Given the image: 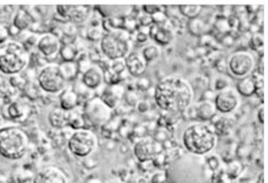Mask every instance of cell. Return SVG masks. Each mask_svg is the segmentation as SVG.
Listing matches in <instances>:
<instances>
[{"instance_id":"ab89813d","label":"cell","mask_w":268,"mask_h":183,"mask_svg":"<svg viewBox=\"0 0 268 183\" xmlns=\"http://www.w3.org/2000/svg\"><path fill=\"white\" fill-rule=\"evenodd\" d=\"M220 85H222V88H224V89H226V88H227V86H228V83H227V81L226 80V79L218 78V79L217 80V82H216V89L218 90V91H220Z\"/></svg>"},{"instance_id":"74e56055","label":"cell","mask_w":268,"mask_h":183,"mask_svg":"<svg viewBox=\"0 0 268 183\" xmlns=\"http://www.w3.org/2000/svg\"><path fill=\"white\" fill-rule=\"evenodd\" d=\"M93 35H95V36H94L93 40L102 39V37H103L102 31H100L99 29H93V30H91V31H89V33H88V36H89V38H90V39L93 37Z\"/></svg>"},{"instance_id":"83f0119b","label":"cell","mask_w":268,"mask_h":183,"mask_svg":"<svg viewBox=\"0 0 268 183\" xmlns=\"http://www.w3.org/2000/svg\"><path fill=\"white\" fill-rule=\"evenodd\" d=\"M103 29L107 31V33L118 31V30H123V28H122L123 21L120 20L119 18H116V17L106 18L105 20H103Z\"/></svg>"},{"instance_id":"ee69618b","label":"cell","mask_w":268,"mask_h":183,"mask_svg":"<svg viewBox=\"0 0 268 183\" xmlns=\"http://www.w3.org/2000/svg\"><path fill=\"white\" fill-rule=\"evenodd\" d=\"M2 126H3V119H2V117H1V115H0V130L3 128Z\"/></svg>"},{"instance_id":"f35d334b","label":"cell","mask_w":268,"mask_h":183,"mask_svg":"<svg viewBox=\"0 0 268 183\" xmlns=\"http://www.w3.org/2000/svg\"><path fill=\"white\" fill-rule=\"evenodd\" d=\"M264 114H265V110H264V105L261 104L260 107L258 109V120L260 124H264Z\"/></svg>"},{"instance_id":"d6986e66","label":"cell","mask_w":268,"mask_h":183,"mask_svg":"<svg viewBox=\"0 0 268 183\" xmlns=\"http://www.w3.org/2000/svg\"><path fill=\"white\" fill-rule=\"evenodd\" d=\"M73 113L70 111H64L62 108L53 109L48 115V121L51 127L55 129H63L70 126Z\"/></svg>"},{"instance_id":"4fadbf2b","label":"cell","mask_w":268,"mask_h":183,"mask_svg":"<svg viewBox=\"0 0 268 183\" xmlns=\"http://www.w3.org/2000/svg\"><path fill=\"white\" fill-rule=\"evenodd\" d=\"M239 98L237 93L231 88H226L218 92L215 98V107L216 110L220 113H230L238 106Z\"/></svg>"},{"instance_id":"277c9868","label":"cell","mask_w":268,"mask_h":183,"mask_svg":"<svg viewBox=\"0 0 268 183\" xmlns=\"http://www.w3.org/2000/svg\"><path fill=\"white\" fill-rule=\"evenodd\" d=\"M29 140L21 129L4 127L0 130V156L8 160H20L28 152Z\"/></svg>"},{"instance_id":"7c38bea8","label":"cell","mask_w":268,"mask_h":183,"mask_svg":"<svg viewBox=\"0 0 268 183\" xmlns=\"http://www.w3.org/2000/svg\"><path fill=\"white\" fill-rule=\"evenodd\" d=\"M161 151V146L151 138H143L135 144L134 154L141 163L153 161Z\"/></svg>"},{"instance_id":"6da1fadb","label":"cell","mask_w":268,"mask_h":183,"mask_svg":"<svg viewBox=\"0 0 268 183\" xmlns=\"http://www.w3.org/2000/svg\"><path fill=\"white\" fill-rule=\"evenodd\" d=\"M194 93L190 84L178 76H168L156 85L154 100L159 108L170 113L185 111Z\"/></svg>"},{"instance_id":"603a6c76","label":"cell","mask_w":268,"mask_h":183,"mask_svg":"<svg viewBox=\"0 0 268 183\" xmlns=\"http://www.w3.org/2000/svg\"><path fill=\"white\" fill-rule=\"evenodd\" d=\"M100 99L104 102L106 106H108L110 109H114L120 102L121 94H119V92L116 91V89L113 87L104 90Z\"/></svg>"},{"instance_id":"4dcf8cb0","label":"cell","mask_w":268,"mask_h":183,"mask_svg":"<svg viewBox=\"0 0 268 183\" xmlns=\"http://www.w3.org/2000/svg\"><path fill=\"white\" fill-rule=\"evenodd\" d=\"M227 174L234 180H236L238 177L241 175L243 172V166L242 164L239 163L237 161H233L227 165V168L225 169Z\"/></svg>"},{"instance_id":"5b68a950","label":"cell","mask_w":268,"mask_h":183,"mask_svg":"<svg viewBox=\"0 0 268 183\" xmlns=\"http://www.w3.org/2000/svg\"><path fill=\"white\" fill-rule=\"evenodd\" d=\"M199 159H181L168 172L167 181L170 183H206L208 174Z\"/></svg>"},{"instance_id":"9a60e30c","label":"cell","mask_w":268,"mask_h":183,"mask_svg":"<svg viewBox=\"0 0 268 183\" xmlns=\"http://www.w3.org/2000/svg\"><path fill=\"white\" fill-rule=\"evenodd\" d=\"M126 71L134 77H139L145 73L147 63L141 53L132 52L129 53L124 59Z\"/></svg>"},{"instance_id":"e0dca14e","label":"cell","mask_w":268,"mask_h":183,"mask_svg":"<svg viewBox=\"0 0 268 183\" xmlns=\"http://www.w3.org/2000/svg\"><path fill=\"white\" fill-rule=\"evenodd\" d=\"M103 79H104V75L102 68L96 65L87 68L82 75L83 84L87 88L92 90L98 89L102 85Z\"/></svg>"},{"instance_id":"8d00e7d4","label":"cell","mask_w":268,"mask_h":183,"mask_svg":"<svg viewBox=\"0 0 268 183\" xmlns=\"http://www.w3.org/2000/svg\"><path fill=\"white\" fill-rule=\"evenodd\" d=\"M144 10H145V13L149 16H153L155 14L161 12V6H158V5H145L144 7Z\"/></svg>"},{"instance_id":"52a82bcc","label":"cell","mask_w":268,"mask_h":183,"mask_svg":"<svg viewBox=\"0 0 268 183\" xmlns=\"http://www.w3.org/2000/svg\"><path fill=\"white\" fill-rule=\"evenodd\" d=\"M37 81L43 91L49 94H59L65 89L68 79L61 65L48 64L39 72Z\"/></svg>"},{"instance_id":"484cf974","label":"cell","mask_w":268,"mask_h":183,"mask_svg":"<svg viewBox=\"0 0 268 183\" xmlns=\"http://www.w3.org/2000/svg\"><path fill=\"white\" fill-rule=\"evenodd\" d=\"M142 56L144 57L146 63H150L157 61L161 56V50L156 44H149L143 49Z\"/></svg>"},{"instance_id":"2e32d148","label":"cell","mask_w":268,"mask_h":183,"mask_svg":"<svg viewBox=\"0 0 268 183\" xmlns=\"http://www.w3.org/2000/svg\"><path fill=\"white\" fill-rule=\"evenodd\" d=\"M37 49L46 58H51L57 55L61 49V43L58 37L52 33L42 35L37 41Z\"/></svg>"},{"instance_id":"b9f144b4","label":"cell","mask_w":268,"mask_h":183,"mask_svg":"<svg viewBox=\"0 0 268 183\" xmlns=\"http://www.w3.org/2000/svg\"><path fill=\"white\" fill-rule=\"evenodd\" d=\"M257 183H264V173H261L259 174Z\"/></svg>"},{"instance_id":"f1b7e54d","label":"cell","mask_w":268,"mask_h":183,"mask_svg":"<svg viewBox=\"0 0 268 183\" xmlns=\"http://www.w3.org/2000/svg\"><path fill=\"white\" fill-rule=\"evenodd\" d=\"M210 178H211V183H235L236 181L227 174L225 169H218L213 173Z\"/></svg>"},{"instance_id":"4316f807","label":"cell","mask_w":268,"mask_h":183,"mask_svg":"<svg viewBox=\"0 0 268 183\" xmlns=\"http://www.w3.org/2000/svg\"><path fill=\"white\" fill-rule=\"evenodd\" d=\"M178 10L183 16L187 19L193 20L200 14L202 10V6L200 5H181L178 6Z\"/></svg>"},{"instance_id":"ac0fdd59","label":"cell","mask_w":268,"mask_h":183,"mask_svg":"<svg viewBox=\"0 0 268 183\" xmlns=\"http://www.w3.org/2000/svg\"><path fill=\"white\" fill-rule=\"evenodd\" d=\"M149 36L152 40L159 45H168L174 39V34L172 30L167 28L165 25H153L149 29Z\"/></svg>"},{"instance_id":"836d02e7","label":"cell","mask_w":268,"mask_h":183,"mask_svg":"<svg viewBox=\"0 0 268 183\" xmlns=\"http://www.w3.org/2000/svg\"><path fill=\"white\" fill-rule=\"evenodd\" d=\"M8 37H9L8 28L4 24L0 22V43L1 44L5 43L6 41L8 40Z\"/></svg>"},{"instance_id":"44dd1931","label":"cell","mask_w":268,"mask_h":183,"mask_svg":"<svg viewBox=\"0 0 268 183\" xmlns=\"http://www.w3.org/2000/svg\"><path fill=\"white\" fill-rule=\"evenodd\" d=\"M78 104V96L73 90H63L60 97V108L64 111H72Z\"/></svg>"},{"instance_id":"cb8c5ba5","label":"cell","mask_w":268,"mask_h":183,"mask_svg":"<svg viewBox=\"0 0 268 183\" xmlns=\"http://www.w3.org/2000/svg\"><path fill=\"white\" fill-rule=\"evenodd\" d=\"M13 24H14V27H16L20 31L27 30L31 26V15L27 11L20 9L15 14L13 18Z\"/></svg>"},{"instance_id":"ffe728a7","label":"cell","mask_w":268,"mask_h":183,"mask_svg":"<svg viewBox=\"0 0 268 183\" xmlns=\"http://www.w3.org/2000/svg\"><path fill=\"white\" fill-rule=\"evenodd\" d=\"M196 116L201 121H208L211 120L215 113H216V107L215 105L210 101H203L198 102L195 106Z\"/></svg>"},{"instance_id":"8fae6325","label":"cell","mask_w":268,"mask_h":183,"mask_svg":"<svg viewBox=\"0 0 268 183\" xmlns=\"http://www.w3.org/2000/svg\"><path fill=\"white\" fill-rule=\"evenodd\" d=\"M58 14L64 20L74 24H83L92 14V7L88 5H58Z\"/></svg>"},{"instance_id":"1f68e13d","label":"cell","mask_w":268,"mask_h":183,"mask_svg":"<svg viewBox=\"0 0 268 183\" xmlns=\"http://www.w3.org/2000/svg\"><path fill=\"white\" fill-rule=\"evenodd\" d=\"M75 50L73 49L72 46H65L63 49H62V56L63 59L69 62L73 61L75 57Z\"/></svg>"},{"instance_id":"7bdbcfd3","label":"cell","mask_w":268,"mask_h":183,"mask_svg":"<svg viewBox=\"0 0 268 183\" xmlns=\"http://www.w3.org/2000/svg\"><path fill=\"white\" fill-rule=\"evenodd\" d=\"M0 183H7V180L2 175H0Z\"/></svg>"},{"instance_id":"f546056e","label":"cell","mask_w":268,"mask_h":183,"mask_svg":"<svg viewBox=\"0 0 268 183\" xmlns=\"http://www.w3.org/2000/svg\"><path fill=\"white\" fill-rule=\"evenodd\" d=\"M249 46L253 51L262 53L264 48V36L261 33L254 34L249 41Z\"/></svg>"},{"instance_id":"30bf717a","label":"cell","mask_w":268,"mask_h":183,"mask_svg":"<svg viewBox=\"0 0 268 183\" xmlns=\"http://www.w3.org/2000/svg\"><path fill=\"white\" fill-rule=\"evenodd\" d=\"M84 113L87 120L95 126H102L110 119L111 109L100 98H94L86 102Z\"/></svg>"},{"instance_id":"d6a6232c","label":"cell","mask_w":268,"mask_h":183,"mask_svg":"<svg viewBox=\"0 0 268 183\" xmlns=\"http://www.w3.org/2000/svg\"><path fill=\"white\" fill-rule=\"evenodd\" d=\"M83 125V119L80 116H77V115H74L73 113V116H72V119H71V122H70V126L74 129V130H81L82 129Z\"/></svg>"},{"instance_id":"9c48e42d","label":"cell","mask_w":268,"mask_h":183,"mask_svg":"<svg viewBox=\"0 0 268 183\" xmlns=\"http://www.w3.org/2000/svg\"><path fill=\"white\" fill-rule=\"evenodd\" d=\"M255 66V60L251 53L238 51L233 53L228 60V68L234 76L244 78L250 75Z\"/></svg>"},{"instance_id":"60d3db41","label":"cell","mask_w":268,"mask_h":183,"mask_svg":"<svg viewBox=\"0 0 268 183\" xmlns=\"http://www.w3.org/2000/svg\"><path fill=\"white\" fill-rule=\"evenodd\" d=\"M148 39V34H146L145 32H139L137 35V40L140 41L141 43L143 42H146Z\"/></svg>"},{"instance_id":"d590c367","label":"cell","mask_w":268,"mask_h":183,"mask_svg":"<svg viewBox=\"0 0 268 183\" xmlns=\"http://www.w3.org/2000/svg\"><path fill=\"white\" fill-rule=\"evenodd\" d=\"M151 183H168L167 173L164 172H158V173H154L151 178Z\"/></svg>"},{"instance_id":"5bb4252c","label":"cell","mask_w":268,"mask_h":183,"mask_svg":"<svg viewBox=\"0 0 268 183\" xmlns=\"http://www.w3.org/2000/svg\"><path fill=\"white\" fill-rule=\"evenodd\" d=\"M32 183H69V179L61 169L50 166L36 173Z\"/></svg>"},{"instance_id":"3957f363","label":"cell","mask_w":268,"mask_h":183,"mask_svg":"<svg viewBox=\"0 0 268 183\" xmlns=\"http://www.w3.org/2000/svg\"><path fill=\"white\" fill-rule=\"evenodd\" d=\"M30 57L24 45L16 41H6L0 45V72L15 76L29 64Z\"/></svg>"},{"instance_id":"d4e9b609","label":"cell","mask_w":268,"mask_h":183,"mask_svg":"<svg viewBox=\"0 0 268 183\" xmlns=\"http://www.w3.org/2000/svg\"><path fill=\"white\" fill-rule=\"evenodd\" d=\"M7 112L12 120L20 121L27 114V107L20 102H13L8 105Z\"/></svg>"},{"instance_id":"7402d4cb","label":"cell","mask_w":268,"mask_h":183,"mask_svg":"<svg viewBox=\"0 0 268 183\" xmlns=\"http://www.w3.org/2000/svg\"><path fill=\"white\" fill-rule=\"evenodd\" d=\"M236 90L238 93L245 98H250L256 93V81L253 76H247L241 78L237 83Z\"/></svg>"},{"instance_id":"e575fe53","label":"cell","mask_w":268,"mask_h":183,"mask_svg":"<svg viewBox=\"0 0 268 183\" xmlns=\"http://www.w3.org/2000/svg\"><path fill=\"white\" fill-rule=\"evenodd\" d=\"M207 165L210 168V170H212L213 172H216L219 168V161L218 158L216 156H211L210 158H208L207 160Z\"/></svg>"},{"instance_id":"ba28073f","label":"cell","mask_w":268,"mask_h":183,"mask_svg":"<svg viewBox=\"0 0 268 183\" xmlns=\"http://www.w3.org/2000/svg\"><path fill=\"white\" fill-rule=\"evenodd\" d=\"M98 145L97 136L89 130H77L69 139L68 147L77 157H88L96 150Z\"/></svg>"},{"instance_id":"8992f818","label":"cell","mask_w":268,"mask_h":183,"mask_svg":"<svg viewBox=\"0 0 268 183\" xmlns=\"http://www.w3.org/2000/svg\"><path fill=\"white\" fill-rule=\"evenodd\" d=\"M100 47L109 61L122 60L130 53L129 35L124 30L108 32L103 35Z\"/></svg>"},{"instance_id":"7a4b0ae2","label":"cell","mask_w":268,"mask_h":183,"mask_svg":"<svg viewBox=\"0 0 268 183\" xmlns=\"http://www.w3.org/2000/svg\"><path fill=\"white\" fill-rule=\"evenodd\" d=\"M217 141L214 128L204 122L190 124L183 133V143L186 150L196 156L211 152L215 148Z\"/></svg>"}]
</instances>
